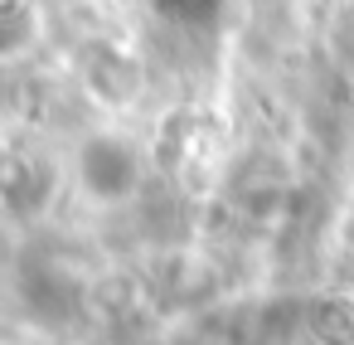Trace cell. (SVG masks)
<instances>
[{"label": "cell", "mask_w": 354, "mask_h": 345, "mask_svg": "<svg viewBox=\"0 0 354 345\" xmlns=\"http://www.w3.org/2000/svg\"><path fill=\"white\" fill-rule=\"evenodd\" d=\"M78 180L97 200H122L136 190V151L117 136H93L78 151Z\"/></svg>", "instance_id": "cell-1"}]
</instances>
